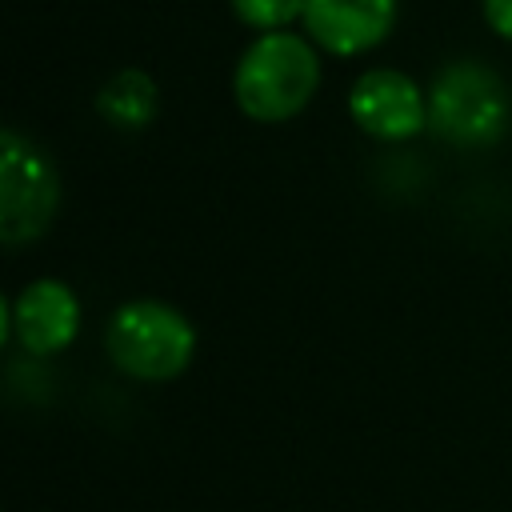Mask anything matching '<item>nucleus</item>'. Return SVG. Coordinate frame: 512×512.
I'll use <instances>...</instances> for the list:
<instances>
[{"instance_id": "423d86ee", "label": "nucleus", "mask_w": 512, "mask_h": 512, "mask_svg": "<svg viewBox=\"0 0 512 512\" xmlns=\"http://www.w3.org/2000/svg\"><path fill=\"white\" fill-rule=\"evenodd\" d=\"M348 112L376 140H408L428 124L424 92L396 68H368L348 92Z\"/></svg>"}, {"instance_id": "9d476101", "label": "nucleus", "mask_w": 512, "mask_h": 512, "mask_svg": "<svg viewBox=\"0 0 512 512\" xmlns=\"http://www.w3.org/2000/svg\"><path fill=\"white\" fill-rule=\"evenodd\" d=\"M480 8H484L488 28H492L496 36L512 40V0H480Z\"/></svg>"}, {"instance_id": "6e6552de", "label": "nucleus", "mask_w": 512, "mask_h": 512, "mask_svg": "<svg viewBox=\"0 0 512 512\" xmlns=\"http://www.w3.org/2000/svg\"><path fill=\"white\" fill-rule=\"evenodd\" d=\"M96 108H100V116H104L108 124H116V128H128V132L148 128L152 116H156V108H160L156 80H152L148 72H140V68H124V72H116V76L100 88Z\"/></svg>"}, {"instance_id": "1a4fd4ad", "label": "nucleus", "mask_w": 512, "mask_h": 512, "mask_svg": "<svg viewBox=\"0 0 512 512\" xmlns=\"http://www.w3.org/2000/svg\"><path fill=\"white\" fill-rule=\"evenodd\" d=\"M232 12L256 32H280L304 16V0H232Z\"/></svg>"}, {"instance_id": "39448f33", "label": "nucleus", "mask_w": 512, "mask_h": 512, "mask_svg": "<svg viewBox=\"0 0 512 512\" xmlns=\"http://www.w3.org/2000/svg\"><path fill=\"white\" fill-rule=\"evenodd\" d=\"M80 332V300L64 280H32L8 304V320L0 336H16V344L32 356H52L68 348Z\"/></svg>"}, {"instance_id": "f257e3e1", "label": "nucleus", "mask_w": 512, "mask_h": 512, "mask_svg": "<svg viewBox=\"0 0 512 512\" xmlns=\"http://www.w3.org/2000/svg\"><path fill=\"white\" fill-rule=\"evenodd\" d=\"M320 88V56L296 32H264L256 36L236 64V104L244 116L276 124L296 116Z\"/></svg>"}, {"instance_id": "f03ea898", "label": "nucleus", "mask_w": 512, "mask_h": 512, "mask_svg": "<svg viewBox=\"0 0 512 512\" xmlns=\"http://www.w3.org/2000/svg\"><path fill=\"white\" fill-rule=\"evenodd\" d=\"M104 348L112 364L132 380H172L192 364L196 332L184 312L160 300H132L112 312Z\"/></svg>"}, {"instance_id": "20e7f679", "label": "nucleus", "mask_w": 512, "mask_h": 512, "mask_svg": "<svg viewBox=\"0 0 512 512\" xmlns=\"http://www.w3.org/2000/svg\"><path fill=\"white\" fill-rule=\"evenodd\" d=\"M0 148V240L24 244L52 224L60 204V180L52 160L12 128L4 132Z\"/></svg>"}, {"instance_id": "7ed1b4c3", "label": "nucleus", "mask_w": 512, "mask_h": 512, "mask_svg": "<svg viewBox=\"0 0 512 512\" xmlns=\"http://www.w3.org/2000/svg\"><path fill=\"white\" fill-rule=\"evenodd\" d=\"M428 124L456 144H488L508 124V88L484 64L444 68L428 92Z\"/></svg>"}, {"instance_id": "0eeeda50", "label": "nucleus", "mask_w": 512, "mask_h": 512, "mask_svg": "<svg viewBox=\"0 0 512 512\" xmlns=\"http://www.w3.org/2000/svg\"><path fill=\"white\" fill-rule=\"evenodd\" d=\"M396 24V0H304L308 36L336 56L376 48Z\"/></svg>"}]
</instances>
